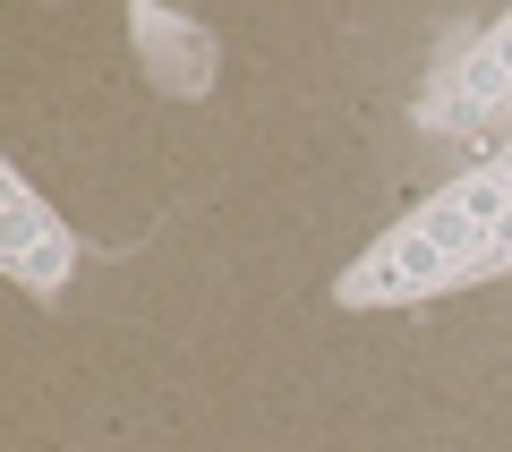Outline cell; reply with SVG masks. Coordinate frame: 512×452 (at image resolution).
I'll use <instances>...</instances> for the list:
<instances>
[{"instance_id":"obj_1","label":"cell","mask_w":512,"mask_h":452,"mask_svg":"<svg viewBox=\"0 0 512 452\" xmlns=\"http://www.w3.org/2000/svg\"><path fill=\"white\" fill-rule=\"evenodd\" d=\"M504 265H512V145H495L419 222L384 231L333 282V299L342 308H393V299H427V290H453V282H487Z\"/></svg>"},{"instance_id":"obj_3","label":"cell","mask_w":512,"mask_h":452,"mask_svg":"<svg viewBox=\"0 0 512 452\" xmlns=\"http://www.w3.org/2000/svg\"><path fill=\"white\" fill-rule=\"evenodd\" d=\"M128 43H137V69H146L163 94H180V103L214 94V77H222V43H214V26H205V18H180V9H154V0H137V9H128Z\"/></svg>"},{"instance_id":"obj_4","label":"cell","mask_w":512,"mask_h":452,"mask_svg":"<svg viewBox=\"0 0 512 452\" xmlns=\"http://www.w3.org/2000/svg\"><path fill=\"white\" fill-rule=\"evenodd\" d=\"M427 128H495L512 120V18H495L487 35L470 43V60L436 77V94L419 103Z\"/></svg>"},{"instance_id":"obj_2","label":"cell","mask_w":512,"mask_h":452,"mask_svg":"<svg viewBox=\"0 0 512 452\" xmlns=\"http://www.w3.org/2000/svg\"><path fill=\"white\" fill-rule=\"evenodd\" d=\"M0 273H9L18 290H35V299H60V290H69V273H77L69 222H60L52 205L26 188L18 163L0 171Z\"/></svg>"}]
</instances>
